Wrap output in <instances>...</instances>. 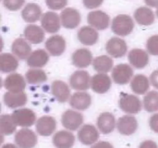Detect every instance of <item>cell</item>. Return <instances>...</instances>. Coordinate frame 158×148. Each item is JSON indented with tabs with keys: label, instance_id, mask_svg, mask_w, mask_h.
<instances>
[{
	"label": "cell",
	"instance_id": "cell-1",
	"mask_svg": "<svg viewBox=\"0 0 158 148\" xmlns=\"http://www.w3.org/2000/svg\"><path fill=\"white\" fill-rule=\"evenodd\" d=\"M134 23L133 18L126 14H120L114 17L111 24V29L119 36H127L134 30Z\"/></svg>",
	"mask_w": 158,
	"mask_h": 148
},
{
	"label": "cell",
	"instance_id": "cell-2",
	"mask_svg": "<svg viewBox=\"0 0 158 148\" xmlns=\"http://www.w3.org/2000/svg\"><path fill=\"white\" fill-rule=\"evenodd\" d=\"M120 107L123 112L128 114L138 113L142 109V103L135 95L122 92L119 101Z\"/></svg>",
	"mask_w": 158,
	"mask_h": 148
},
{
	"label": "cell",
	"instance_id": "cell-3",
	"mask_svg": "<svg viewBox=\"0 0 158 148\" xmlns=\"http://www.w3.org/2000/svg\"><path fill=\"white\" fill-rule=\"evenodd\" d=\"M15 142L19 148H33L37 144L38 137L33 131L25 127L15 134Z\"/></svg>",
	"mask_w": 158,
	"mask_h": 148
},
{
	"label": "cell",
	"instance_id": "cell-4",
	"mask_svg": "<svg viewBox=\"0 0 158 148\" xmlns=\"http://www.w3.org/2000/svg\"><path fill=\"white\" fill-rule=\"evenodd\" d=\"M11 115L15 124L22 127L32 126L36 120L35 113L28 108L15 109Z\"/></svg>",
	"mask_w": 158,
	"mask_h": 148
},
{
	"label": "cell",
	"instance_id": "cell-5",
	"mask_svg": "<svg viewBox=\"0 0 158 148\" xmlns=\"http://www.w3.org/2000/svg\"><path fill=\"white\" fill-rule=\"evenodd\" d=\"M61 122L66 129L71 131L77 130L83 123V116L73 109H67L62 115Z\"/></svg>",
	"mask_w": 158,
	"mask_h": 148
},
{
	"label": "cell",
	"instance_id": "cell-6",
	"mask_svg": "<svg viewBox=\"0 0 158 148\" xmlns=\"http://www.w3.org/2000/svg\"><path fill=\"white\" fill-rule=\"evenodd\" d=\"M69 84L76 90H87L89 86H91V78L89 72L84 70L74 72L69 78Z\"/></svg>",
	"mask_w": 158,
	"mask_h": 148
},
{
	"label": "cell",
	"instance_id": "cell-7",
	"mask_svg": "<svg viewBox=\"0 0 158 148\" xmlns=\"http://www.w3.org/2000/svg\"><path fill=\"white\" fill-rule=\"evenodd\" d=\"M134 76V70L128 64L117 65L112 70V79L117 84L124 85L129 83Z\"/></svg>",
	"mask_w": 158,
	"mask_h": 148
},
{
	"label": "cell",
	"instance_id": "cell-8",
	"mask_svg": "<svg viewBox=\"0 0 158 148\" xmlns=\"http://www.w3.org/2000/svg\"><path fill=\"white\" fill-rule=\"evenodd\" d=\"M61 24L66 29H75L81 22V15L78 10L73 8H66L60 13Z\"/></svg>",
	"mask_w": 158,
	"mask_h": 148
},
{
	"label": "cell",
	"instance_id": "cell-9",
	"mask_svg": "<svg viewBox=\"0 0 158 148\" xmlns=\"http://www.w3.org/2000/svg\"><path fill=\"white\" fill-rule=\"evenodd\" d=\"M110 16L101 10L90 12L87 15V23L97 30H104L110 26Z\"/></svg>",
	"mask_w": 158,
	"mask_h": 148
},
{
	"label": "cell",
	"instance_id": "cell-10",
	"mask_svg": "<svg viewBox=\"0 0 158 148\" xmlns=\"http://www.w3.org/2000/svg\"><path fill=\"white\" fill-rule=\"evenodd\" d=\"M106 50L114 58H120L125 56L127 51L126 42L118 37H113L106 44Z\"/></svg>",
	"mask_w": 158,
	"mask_h": 148
},
{
	"label": "cell",
	"instance_id": "cell-11",
	"mask_svg": "<svg viewBox=\"0 0 158 148\" xmlns=\"http://www.w3.org/2000/svg\"><path fill=\"white\" fill-rule=\"evenodd\" d=\"M3 85L8 92H19L24 90L26 83L25 78L21 74L12 72L6 77Z\"/></svg>",
	"mask_w": 158,
	"mask_h": 148
},
{
	"label": "cell",
	"instance_id": "cell-12",
	"mask_svg": "<svg viewBox=\"0 0 158 148\" xmlns=\"http://www.w3.org/2000/svg\"><path fill=\"white\" fill-rule=\"evenodd\" d=\"M77 137L83 144L92 145L98 140L100 134L94 125L85 124L79 130Z\"/></svg>",
	"mask_w": 158,
	"mask_h": 148
},
{
	"label": "cell",
	"instance_id": "cell-13",
	"mask_svg": "<svg viewBox=\"0 0 158 148\" xmlns=\"http://www.w3.org/2000/svg\"><path fill=\"white\" fill-rule=\"evenodd\" d=\"M42 28L49 33H55L60 29L61 19L58 14L53 12H46L42 15Z\"/></svg>",
	"mask_w": 158,
	"mask_h": 148
},
{
	"label": "cell",
	"instance_id": "cell-14",
	"mask_svg": "<svg viewBox=\"0 0 158 148\" xmlns=\"http://www.w3.org/2000/svg\"><path fill=\"white\" fill-rule=\"evenodd\" d=\"M35 129L40 135L49 137L52 135L56 129V121L51 116H43L37 120Z\"/></svg>",
	"mask_w": 158,
	"mask_h": 148
},
{
	"label": "cell",
	"instance_id": "cell-15",
	"mask_svg": "<svg viewBox=\"0 0 158 148\" xmlns=\"http://www.w3.org/2000/svg\"><path fill=\"white\" fill-rule=\"evenodd\" d=\"M137 120L134 116L125 115L117 120V126L119 132L123 135L129 136L134 134L137 129Z\"/></svg>",
	"mask_w": 158,
	"mask_h": 148
},
{
	"label": "cell",
	"instance_id": "cell-16",
	"mask_svg": "<svg viewBox=\"0 0 158 148\" xmlns=\"http://www.w3.org/2000/svg\"><path fill=\"white\" fill-rule=\"evenodd\" d=\"M112 81L107 74L98 73L91 78V88L95 92L103 94L110 89Z\"/></svg>",
	"mask_w": 158,
	"mask_h": 148
},
{
	"label": "cell",
	"instance_id": "cell-17",
	"mask_svg": "<svg viewBox=\"0 0 158 148\" xmlns=\"http://www.w3.org/2000/svg\"><path fill=\"white\" fill-rule=\"evenodd\" d=\"M45 46L50 55L59 56L62 55L66 49V40L61 35H52L46 40Z\"/></svg>",
	"mask_w": 158,
	"mask_h": 148
},
{
	"label": "cell",
	"instance_id": "cell-18",
	"mask_svg": "<svg viewBox=\"0 0 158 148\" xmlns=\"http://www.w3.org/2000/svg\"><path fill=\"white\" fill-rule=\"evenodd\" d=\"M91 103V96L87 92L82 91L73 93L69 99V105L77 110H85L88 109L90 106Z\"/></svg>",
	"mask_w": 158,
	"mask_h": 148
},
{
	"label": "cell",
	"instance_id": "cell-19",
	"mask_svg": "<svg viewBox=\"0 0 158 148\" xmlns=\"http://www.w3.org/2000/svg\"><path fill=\"white\" fill-rule=\"evenodd\" d=\"M128 60L136 69H143L149 63V56L143 49H134L128 53Z\"/></svg>",
	"mask_w": 158,
	"mask_h": 148
},
{
	"label": "cell",
	"instance_id": "cell-20",
	"mask_svg": "<svg viewBox=\"0 0 158 148\" xmlns=\"http://www.w3.org/2000/svg\"><path fill=\"white\" fill-rule=\"evenodd\" d=\"M92 52L87 49H77L72 55L73 64L77 68H86L93 63Z\"/></svg>",
	"mask_w": 158,
	"mask_h": 148
},
{
	"label": "cell",
	"instance_id": "cell-21",
	"mask_svg": "<svg viewBox=\"0 0 158 148\" xmlns=\"http://www.w3.org/2000/svg\"><path fill=\"white\" fill-rule=\"evenodd\" d=\"M97 127L103 134H109L114 130L116 120L114 114L109 112L102 113L97 118Z\"/></svg>",
	"mask_w": 158,
	"mask_h": 148
},
{
	"label": "cell",
	"instance_id": "cell-22",
	"mask_svg": "<svg viewBox=\"0 0 158 148\" xmlns=\"http://www.w3.org/2000/svg\"><path fill=\"white\" fill-rule=\"evenodd\" d=\"M78 39L82 44L86 46H93L99 39V33L97 29L92 26H83L77 32Z\"/></svg>",
	"mask_w": 158,
	"mask_h": 148
},
{
	"label": "cell",
	"instance_id": "cell-23",
	"mask_svg": "<svg viewBox=\"0 0 158 148\" xmlns=\"http://www.w3.org/2000/svg\"><path fill=\"white\" fill-rule=\"evenodd\" d=\"M52 143L56 148H72L75 143V136L68 130H60L54 134Z\"/></svg>",
	"mask_w": 158,
	"mask_h": 148
},
{
	"label": "cell",
	"instance_id": "cell-24",
	"mask_svg": "<svg viewBox=\"0 0 158 148\" xmlns=\"http://www.w3.org/2000/svg\"><path fill=\"white\" fill-rule=\"evenodd\" d=\"M51 91L52 95L60 103H66L70 99V89L65 82L55 80L52 83Z\"/></svg>",
	"mask_w": 158,
	"mask_h": 148
},
{
	"label": "cell",
	"instance_id": "cell-25",
	"mask_svg": "<svg viewBox=\"0 0 158 148\" xmlns=\"http://www.w3.org/2000/svg\"><path fill=\"white\" fill-rule=\"evenodd\" d=\"M4 103L9 108L15 109L21 107L27 103V95L24 92H7L3 96Z\"/></svg>",
	"mask_w": 158,
	"mask_h": 148
},
{
	"label": "cell",
	"instance_id": "cell-26",
	"mask_svg": "<svg viewBox=\"0 0 158 148\" xmlns=\"http://www.w3.org/2000/svg\"><path fill=\"white\" fill-rule=\"evenodd\" d=\"M13 55H15L19 60L27 59L32 53V47L23 38H18L12 43L11 46Z\"/></svg>",
	"mask_w": 158,
	"mask_h": 148
},
{
	"label": "cell",
	"instance_id": "cell-27",
	"mask_svg": "<svg viewBox=\"0 0 158 148\" xmlns=\"http://www.w3.org/2000/svg\"><path fill=\"white\" fill-rule=\"evenodd\" d=\"M49 56L46 50L39 49L32 52L27 58V64L31 68H42L49 62Z\"/></svg>",
	"mask_w": 158,
	"mask_h": 148
},
{
	"label": "cell",
	"instance_id": "cell-28",
	"mask_svg": "<svg viewBox=\"0 0 158 148\" xmlns=\"http://www.w3.org/2000/svg\"><path fill=\"white\" fill-rule=\"evenodd\" d=\"M24 36L26 40L32 44L43 43L45 38L44 29L36 25H29L24 29Z\"/></svg>",
	"mask_w": 158,
	"mask_h": 148
},
{
	"label": "cell",
	"instance_id": "cell-29",
	"mask_svg": "<svg viewBox=\"0 0 158 148\" xmlns=\"http://www.w3.org/2000/svg\"><path fill=\"white\" fill-rule=\"evenodd\" d=\"M42 15L41 8L35 3H29L22 11V17L23 20L28 23H33L39 21L42 18Z\"/></svg>",
	"mask_w": 158,
	"mask_h": 148
},
{
	"label": "cell",
	"instance_id": "cell-30",
	"mask_svg": "<svg viewBox=\"0 0 158 148\" xmlns=\"http://www.w3.org/2000/svg\"><path fill=\"white\" fill-rule=\"evenodd\" d=\"M134 16L136 22L141 26H151L155 20L154 12L148 7L138 8L134 12Z\"/></svg>",
	"mask_w": 158,
	"mask_h": 148
},
{
	"label": "cell",
	"instance_id": "cell-31",
	"mask_svg": "<svg viewBox=\"0 0 158 148\" xmlns=\"http://www.w3.org/2000/svg\"><path fill=\"white\" fill-rule=\"evenodd\" d=\"M131 87L136 94L143 95L148 92L150 88V80L143 74H137L131 80Z\"/></svg>",
	"mask_w": 158,
	"mask_h": 148
},
{
	"label": "cell",
	"instance_id": "cell-32",
	"mask_svg": "<svg viewBox=\"0 0 158 148\" xmlns=\"http://www.w3.org/2000/svg\"><path fill=\"white\" fill-rule=\"evenodd\" d=\"M19 61L15 55L5 52L0 56V69L2 72H12L18 68Z\"/></svg>",
	"mask_w": 158,
	"mask_h": 148
},
{
	"label": "cell",
	"instance_id": "cell-33",
	"mask_svg": "<svg viewBox=\"0 0 158 148\" xmlns=\"http://www.w3.org/2000/svg\"><path fill=\"white\" fill-rule=\"evenodd\" d=\"M93 66L98 73H107L114 69V61L108 56H99L93 61Z\"/></svg>",
	"mask_w": 158,
	"mask_h": 148
},
{
	"label": "cell",
	"instance_id": "cell-34",
	"mask_svg": "<svg viewBox=\"0 0 158 148\" xmlns=\"http://www.w3.org/2000/svg\"><path fill=\"white\" fill-rule=\"evenodd\" d=\"M17 125L14 122L12 115L3 114L0 117V131L2 135H10L16 130Z\"/></svg>",
	"mask_w": 158,
	"mask_h": 148
},
{
	"label": "cell",
	"instance_id": "cell-35",
	"mask_svg": "<svg viewBox=\"0 0 158 148\" xmlns=\"http://www.w3.org/2000/svg\"><path fill=\"white\" fill-rule=\"evenodd\" d=\"M26 80L29 84H39L47 80L46 72L40 69H30L26 73Z\"/></svg>",
	"mask_w": 158,
	"mask_h": 148
},
{
	"label": "cell",
	"instance_id": "cell-36",
	"mask_svg": "<svg viewBox=\"0 0 158 148\" xmlns=\"http://www.w3.org/2000/svg\"><path fill=\"white\" fill-rule=\"evenodd\" d=\"M143 107L145 110L149 113L158 111V92L150 91L145 95L143 100Z\"/></svg>",
	"mask_w": 158,
	"mask_h": 148
},
{
	"label": "cell",
	"instance_id": "cell-37",
	"mask_svg": "<svg viewBox=\"0 0 158 148\" xmlns=\"http://www.w3.org/2000/svg\"><path fill=\"white\" fill-rule=\"evenodd\" d=\"M147 50L152 56H158V35L150 37L147 41Z\"/></svg>",
	"mask_w": 158,
	"mask_h": 148
},
{
	"label": "cell",
	"instance_id": "cell-38",
	"mask_svg": "<svg viewBox=\"0 0 158 148\" xmlns=\"http://www.w3.org/2000/svg\"><path fill=\"white\" fill-rule=\"evenodd\" d=\"M26 0H3V5L10 11H17L21 9Z\"/></svg>",
	"mask_w": 158,
	"mask_h": 148
},
{
	"label": "cell",
	"instance_id": "cell-39",
	"mask_svg": "<svg viewBox=\"0 0 158 148\" xmlns=\"http://www.w3.org/2000/svg\"><path fill=\"white\" fill-rule=\"evenodd\" d=\"M46 6L52 10H60L66 6L68 0H46Z\"/></svg>",
	"mask_w": 158,
	"mask_h": 148
},
{
	"label": "cell",
	"instance_id": "cell-40",
	"mask_svg": "<svg viewBox=\"0 0 158 148\" xmlns=\"http://www.w3.org/2000/svg\"><path fill=\"white\" fill-rule=\"evenodd\" d=\"M83 5L87 9H93L99 7L103 2V0H83Z\"/></svg>",
	"mask_w": 158,
	"mask_h": 148
},
{
	"label": "cell",
	"instance_id": "cell-41",
	"mask_svg": "<svg viewBox=\"0 0 158 148\" xmlns=\"http://www.w3.org/2000/svg\"><path fill=\"white\" fill-rule=\"evenodd\" d=\"M150 126L154 132L158 134V113L152 115L150 118L149 121Z\"/></svg>",
	"mask_w": 158,
	"mask_h": 148
},
{
	"label": "cell",
	"instance_id": "cell-42",
	"mask_svg": "<svg viewBox=\"0 0 158 148\" xmlns=\"http://www.w3.org/2000/svg\"><path fill=\"white\" fill-rule=\"evenodd\" d=\"M90 148H114V146L107 141H99L94 143Z\"/></svg>",
	"mask_w": 158,
	"mask_h": 148
},
{
	"label": "cell",
	"instance_id": "cell-43",
	"mask_svg": "<svg viewBox=\"0 0 158 148\" xmlns=\"http://www.w3.org/2000/svg\"><path fill=\"white\" fill-rule=\"evenodd\" d=\"M139 148H158V146L155 142L153 141V140H148L142 142Z\"/></svg>",
	"mask_w": 158,
	"mask_h": 148
},
{
	"label": "cell",
	"instance_id": "cell-44",
	"mask_svg": "<svg viewBox=\"0 0 158 148\" xmlns=\"http://www.w3.org/2000/svg\"><path fill=\"white\" fill-rule=\"evenodd\" d=\"M150 81L154 88L158 89V70H155L151 74Z\"/></svg>",
	"mask_w": 158,
	"mask_h": 148
},
{
	"label": "cell",
	"instance_id": "cell-45",
	"mask_svg": "<svg viewBox=\"0 0 158 148\" xmlns=\"http://www.w3.org/2000/svg\"><path fill=\"white\" fill-rule=\"evenodd\" d=\"M147 6H151V7H157L158 6V0H144Z\"/></svg>",
	"mask_w": 158,
	"mask_h": 148
},
{
	"label": "cell",
	"instance_id": "cell-46",
	"mask_svg": "<svg viewBox=\"0 0 158 148\" xmlns=\"http://www.w3.org/2000/svg\"><path fill=\"white\" fill-rule=\"evenodd\" d=\"M2 148H18L15 144H12V143H6V144H4Z\"/></svg>",
	"mask_w": 158,
	"mask_h": 148
},
{
	"label": "cell",
	"instance_id": "cell-47",
	"mask_svg": "<svg viewBox=\"0 0 158 148\" xmlns=\"http://www.w3.org/2000/svg\"><path fill=\"white\" fill-rule=\"evenodd\" d=\"M156 14H157V15L158 17V6L157 7V10H156Z\"/></svg>",
	"mask_w": 158,
	"mask_h": 148
}]
</instances>
